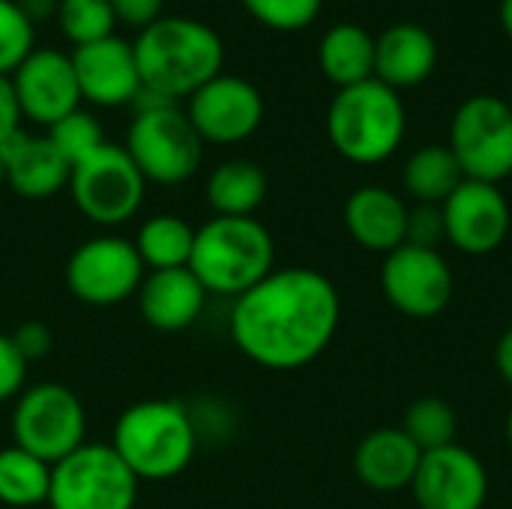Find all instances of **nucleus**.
Wrapping results in <instances>:
<instances>
[{"instance_id": "obj_1", "label": "nucleus", "mask_w": 512, "mask_h": 509, "mask_svg": "<svg viewBox=\"0 0 512 509\" xmlns=\"http://www.w3.org/2000/svg\"><path fill=\"white\" fill-rule=\"evenodd\" d=\"M342 297L312 267H276L234 300L228 333L234 348L261 369L297 372L315 363L336 339Z\"/></svg>"}, {"instance_id": "obj_16", "label": "nucleus", "mask_w": 512, "mask_h": 509, "mask_svg": "<svg viewBox=\"0 0 512 509\" xmlns=\"http://www.w3.org/2000/svg\"><path fill=\"white\" fill-rule=\"evenodd\" d=\"M441 213L447 240L465 255H489L510 234V204L495 183L462 180Z\"/></svg>"}, {"instance_id": "obj_21", "label": "nucleus", "mask_w": 512, "mask_h": 509, "mask_svg": "<svg viewBox=\"0 0 512 509\" xmlns=\"http://www.w3.org/2000/svg\"><path fill=\"white\" fill-rule=\"evenodd\" d=\"M408 207L384 186H360L345 201V228L366 252L390 255L405 243Z\"/></svg>"}, {"instance_id": "obj_3", "label": "nucleus", "mask_w": 512, "mask_h": 509, "mask_svg": "<svg viewBox=\"0 0 512 509\" xmlns=\"http://www.w3.org/2000/svg\"><path fill=\"white\" fill-rule=\"evenodd\" d=\"M189 270L207 294L237 300L276 270V243L255 216H213L195 228Z\"/></svg>"}, {"instance_id": "obj_32", "label": "nucleus", "mask_w": 512, "mask_h": 509, "mask_svg": "<svg viewBox=\"0 0 512 509\" xmlns=\"http://www.w3.org/2000/svg\"><path fill=\"white\" fill-rule=\"evenodd\" d=\"M243 6L258 24L279 33H294L321 15L324 0H243Z\"/></svg>"}, {"instance_id": "obj_11", "label": "nucleus", "mask_w": 512, "mask_h": 509, "mask_svg": "<svg viewBox=\"0 0 512 509\" xmlns=\"http://www.w3.org/2000/svg\"><path fill=\"white\" fill-rule=\"evenodd\" d=\"M147 276V267L132 240L102 231L87 237L66 261V288L84 306L108 309L132 300Z\"/></svg>"}, {"instance_id": "obj_14", "label": "nucleus", "mask_w": 512, "mask_h": 509, "mask_svg": "<svg viewBox=\"0 0 512 509\" xmlns=\"http://www.w3.org/2000/svg\"><path fill=\"white\" fill-rule=\"evenodd\" d=\"M21 117L51 129L57 120L81 108V90L72 57L57 48H33L27 60L9 75Z\"/></svg>"}, {"instance_id": "obj_36", "label": "nucleus", "mask_w": 512, "mask_h": 509, "mask_svg": "<svg viewBox=\"0 0 512 509\" xmlns=\"http://www.w3.org/2000/svg\"><path fill=\"white\" fill-rule=\"evenodd\" d=\"M111 9L120 24L144 30L165 15V0H111Z\"/></svg>"}, {"instance_id": "obj_37", "label": "nucleus", "mask_w": 512, "mask_h": 509, "mask_svg": "<svg viewBox=\"0 0 512 509\" xmlns=\"http://www.w3.org/2000/svg\"><path fill=\"white\" fill-rule=\"evenodd\" d=\"M21 108H18V96H15V87H12V78L9 75H0V147L15 135L21 132Z\"/></svg>"}, {"instance_id": "obj_23", "label": "nucleus", "mask_w": 512, "mask_h": 509, "mask_svg": "<svg viewBox=\"0 0 512 509\" xmlns=\"http://www.w3.org/2000/svg\"><path fill=\"white\" fill-rule=\"evenodd\" d=\"M318 66L339 90L375 78V36L360 24H336L318 45Z\"/></svg>"}, {"instance_id": "obj_34", "label": "nucleus", "mask_w": 512, "mask_h": 509, "mask_svg": "<svg viewBox=\"0 0 512 509\" xmlns=\"http://www.w3.org/2000/svg\"><path fill=\"white\" fill-rule=\"evenodd\" d=\"M27 360L18 354L9 333H0V405L15 402L27 387Z\"/></svg>"}, {"instance_id": "obj_38", "label": "nucleus", "mask_w": 512, "mask_h": 509, "mask_svg": "<svg viewBox=\"0 0 512 509\" xmlns=\"http://www.w3.org/2000/svg\"><path fill=\"white\" fill-rule=\"evenodd\" d=\"M495 366L501 372V378L507 381V387H512V327L498 339V348H495Z\"/></svg>"}, {"instance_id": "obj_15", "label": "nucleus", "mask_w": 512, "mask_h": 509, "mask_svg": "<svg viewBox=\"0 0 512 509\" xmlns=\"http://www.w3.org/2000/svg\"><path fill=\"white\" fill-rule=\"evenodd\" d=\"M411 492L420 509H483L489 498V474L477 453L450 444L423 453Z\"/></svg>"}, {"instance_id": "obj_40", "label": "nucleus", "mask_w": 512, "mask_h": 509, "mask_svg": "<svg viewBox=\"0 0 512 509\" xmlns=\"http://www.w3.org/2000/svg\"><path fill=\"white\" fill-rule=\"evenodd\" d=\"M501 27L512 42V0H501Z\"/></svg>"}, {"instance_id": "obj_26", "label": "nucleus", "mask_w": 512, "mask_h": 509, "mask_svg": "<svg viewBox=\"0 0 512 509\" xmlns=\"http://www.w3.org/2000/svg\"><path fill=\"white\" fill-rule=\"evenodd\" d=\"M132 243H135L147 273L150 270H177V267H189L192 246H195V228L177 213H156L141 222Z\"/></svg>"}, {"instance_id": "obj_39", "label": "nucleus", "mask_w": 512, "mask_h": 509, "mask_svg": "<svg viewBox=\"0 0 512 509\" xmlns=\"http://www.w3.org/2000/svg\"><path fill=\"white\" fill-rule=\"evenodd\" d=\"M18 6L24 9V15H27L33 24H39V21L57 15V0H18Z\"/></svg>"}, {"instance_id": "obj_8", "label": "nucleus", "mask_w": 512, "mask_h": 509, "mask_svg": "<svg viewBox=\"0 0 512 509\" xmlns=\"http://www.w3.org/2000/svg\"><path fill=\"white\" fill-rule=\"evenodd\" d=\"M141 480L111 444H81L51 465V509H135Z\"/></svg>"}, {"instance_id": "obj_7", "label": "nucleus", "mask_w": 512, "mask_h": 509, "mask_svg": "<svg viewBox=\"0 0 512 509\" xmlns=\"http://www.w3.org/2000/svg\"><path fill=\"white\" fill-rule=\"evenodd\" d=\"M69 195L78 213L105 231L132 222L144 204L147 180L120 144H102L96 153L72 165Z\"/></svg>"}, {"instance_id": "obj_24", "label": "nucleus", "mask_w": 512, "mask_h": 509, "mask_svg": "<svg viewBox=\"0 0 512 509\" xmlns=\"http://www.w3.org/2000/svg\"><path fill=\"white\" fill-rule=\"evenodd\" d=\"M204 198L216 216H255L267 198V174L249 159H228L210 171Z\"/></svg>"}, {"instance_id": "obj_2", "label": "nucleus", "mask_w": 512, "mask_h": 509, "mask_svg": "<svg viewBox=\"0 0 512 509\" xmlns=\"http://www.w3.org/2000/svg\"><path fill=\"white\" fill-rule=\"evenodd\" d=\"M144 87L165 99H189L207 81L222 75L225 42L222 36L186 15H162L138 33L132 42Z\"/></svg>"}, {"instance_id": "obj_4", "label": "nucleus", "mask_w": 512, "mask_h": 509, "mask_svg": "<svg viewBox=\"0 0 512 509\" xmlns=\"http://www.w3.org/2000/svg\"><path fill=\"white\" fill-rule=\"evenodd\" d=\"M108 444L141 483H162L192 465L198 429L186 405L174 399H144L117 417Z\"/></svg>"}, {"instance_id": "obj_29", "label": "nucleus", "mask_w": 512, "mask_h": 509, "mask_svg": "<svg viewBox=\"0 0 512 509\" xmlns=\"http://www.w3.org/2000/svg\"><path fill=\"white\" fill-rule=\"evenodd\" d=\"M456 411L444 402V399H417L408 411H405V423L402 432L420 447V453H432L441 447L456 444Z\"/></svg>"}, {"instance_id": "obj_20", "label": "nucleus", "mask_w": 512, "mask_h": 509, "mask_svg": "<svg viewBox=\"0 0 512 509\" xmlns=\"http://www.w3.org/2000/svg\"><path fill=\"white\" fill-rule=\"evenodd\" d=\"M438 66L435 36L414 24L399 21L375 36V78L396 93L420 87Z\"/></svg>"}, {"instance_id": "obj_27", "label": "nucleus", "mask_w": 512, "mask_h": 509, "mask_svg": "<svg viewBox=\"0 0 512 509\" xmlns=\"http://www.w3.org/2000/svg\"><path fill=\"white\" fill-rule=\"evenodd\" d=\"M51 489V465L9 444L0 450V504L12 509L42 507Z\"/></svg>"}, {"instance_id": "obj_22", "label": "nucleus", "mask_w": 512, "mask_h": 509, "mask_svg": "<svg viewBox=\"0 0 512 509\" xmlns=\"http://www.w3.org/2000/svg\"><path fill=\"white\" fill-rule=\"evenodd\" d=\"M420 459V447L402 429H375L360 441L354 471L372 492H402L411 489Z\"/></svg>"}, {"instance_id": "obj_35", "label": "nucleus", "mask_w": 512, "mask_h": 509, "mask_svg": "<svg viewBox=\"0 0 512 509\" xmlns=\"http://www.w3.org/2000/svg\"><path fill=\"white\" fill-rule=\"evenodd\" d=\"M9 336H12L18 354L27 360V366L45 360V357L51 354V348H54V333H51V327L42 324V321H24V324H18L15 333H9Z\"/></svg>"}, {"instance_id": "obj_9", "label": "nucleus", "mask_w": 512, "mask_h": 509, "mask_svg": "<svg viewBox=\"0 0 512 509\" xmlns=\"http://www.w3.org/2000/svg\"><path fill=\"white\" fill-rule=\"evenodd\" d=\"M126 153L147 183L180 186L195 177L204 159V141L177 105L135 111L126 135Z\"/></svg>"}, {"instance_id": "obj_43", "label": "nucleus", "mask_w": 512, "mask_h": 509, "mask_svg": "<svg viewBox=\"0 0 512 509\" xmlns=\"http://www.w3.org/2000/svg\"><path fill=\"white\" fill-rule=\"evenodd\" d=\"M510 105H512V99H510Z\"/></svg>"}, {"instance_id": "obj_31", "label": "nucleus", "mask_w": 512, "mask_h": 509, "mask_svg": "<svg viewBox=\"0 0 512 509\" xmlns=\"http://www.w3.org/2000/svg\"><path fill=\"white\" fill-rule=\"evenodd\" d=\"M36 48V24L18 0H0V75H12Z\"/></svg>"}, {"instance_id": "obj_33", "label": "nucleus", "mask_w": 512, "mask_h": 509, "mask_svg": "<svg viewBox=\"0 0 512 509\" xmlns=\"http://www.w3.org/2000/svg\"><path fill=\"white\" fill-rule=\"evenodd\" d=\"M444 240H447V231H444V213L438 204H417L408 210V225H405L408 246L438 249Z\"/></svg>"}, {"instance_id": "obj_28", "label": "nucleus", "mask_w": 512, "mask_h": 509, "mask_svg": "<svg viewBox=\"0 0 512 509\" xmlns=\"http://www.w3.org/2000/svg\"><path fill=\"white\" fill-rule=\"evenodd\" d=\"M57 27L75 48L114 36L117 18L111 0H57Z\"/></svg>"}, {"instance_id": "obj_18", "label": "nucleus", "mask_w": 512, "mask_h": 509, "mask_svg": "<svg viewBox=\"0 0 512 509\" xmlns=\"http://www.w3.org/2000/svg\"><path fill=\"white\" fill-rule=\"evenodd\" d=\"M0 159L6 186L24 201L54 198L69 186L72 177V165L63 159L48 135H33L21 129L0 147Z\"/></svg>"}, {"instance_id": "obj_41", "label": "nucleus", "mask_w": 512, "mask_h": 509, "mask_svg": "<svg viewBox=\"0 0 512 509\" xmlns=\"http://www.w3.org/2000/svg\"><path fill=\"white\" fill-rule=\"evenodd\" d=\"M507 441H510V450H512V408H510V417H507Z\"/></svg>"}, {"instance_id": "obj_5", "label": "nucleus", "mask_w": 512, "mask_h": 509, "mask_svg": "<svg viewBox=\"0 0 512 509\" xmlns=\"http://www.w3.org/2000/svg\"><path fill=\"white\" fill-rule=\"evenodd\" d=\"M408 114L402 96L378 78L342 87L327 108V138L354 165H381L405 141Z\"/></svg>"}, {"instance_id": "obj_10", "label": "nucleus", "mask_w": 512, "mask_h": 509, "mask_svg": "<svg viewBox=\"0 0 512 509\" xmlns=\"http://www.w3.org/2000/svg\"><path fill=\"white\" fill-rule=\"evenodd\" d=\"M465 180L501 183L512 174V105L501 96H468L450 123L447 144Z\"/></svg>"}, {"instance_id": "obj_6", "label": "nucleus", "mask_w": 512, "mask_h": 509, "mask_svg": "<svg viewBox=\"0 0 512 509\" xmlns=\"http://www.w3.org/2000/svg\"><path fill=\"white\" fill-rule=\"evenodd\" d=\"M9 432L15 447L57 465L87 444V411L78 393L60 381L27 384L12 405Z\"/></svg>"}, {"instance_id": "obj_13", "label": "nucleus", "mask_w": 512, "mask_h": 509, "mask_svg": "<svg viewBox=\"0 0 512 509\" xmlns=\"http://www.w3.org/2000/svg\"><path fill=\"white\" fill-rule=\"evenodd\" d=\"M186 117L204 144H243L264 123V96L252 81L222 72L189 96Z\"/></svg>"}, {"instance_id": "obj_17", "label": "nucleus", "mask_w": 512, "mask_h": 509, "mask_svg": "<svg viewBox=\"0 0 512 509\" xmlns=\"http://www.w3.org/2000/svg\"><path fill=\"white\" fill-rule=\"evenodd\" d=\"M69 57H72L81 99L96 108L132 105L138 90L144 87L132 42L120 39L117 33L108 39L81 45Z\"/></svg>"}, {"instance_id": "obj_12", "label": "nucleus", "mask_w": 512, "mask_h": 509, "mask_svg": "<svg viewBox=\"0 0 512 509\" xmlns=\"http://www.w3.org/2000/svg\"><path fill=\"white\" fill-rule=\"evenodd\" d=\"M381 291L396 312L417 321H429L450 306L456 282L447 258L438 249L402 243L399 249L384 255Z\"/></svg>"}, {"instance_id": "obj_42", "label": "nucleus", "mask_w": 512, "mask_h": 509, "mask_svg": "<svg viewBox=\"0 0 512 509\" xmlns=\"http://www.w3.org/2000/svg\"><path fill=\"white\" fill-rule=\"evenodd\" d=\"M6 186V174H3V159H0V189Z\"/></svg>"}, {"instance_id": "obj_30", "label": "nucleus", "mask_w": 512, "mask_h": 509, "mask_svg": "<svg viewBox=\"0 0 512 509\" xmlns=\"http://www.w3.org/2000/svg\"><path fill=\"white\" fill-rule=\"evenodd\" d=\"M48 138L63 153V159L69 165H78L81 159H87L90 153H96L102 144H108L99 117L90 114V111H84V108H78V111L66 114L63 120H57L48 129Z\"/></svg>"}, {"instance_id": "obj_19", "label": "nucleus", "mask_w": 512, "mask_h": 509, "mask_svg": "<svg viewBox=\"0 0 512 509\" xmlns=\"http://www.w3.org/2000/svg\"><path fill=\"white\" fill-rule=\"evenodd\" d=\"M207 291L195 279L189 267L177 270H150L135 294L138 312L147 327L159 333H183L189 330L204 306H207Z\"/></svg>"}, {"instance_id": "obj_25", "label": "nucleus", "mask_w": 512, "mask_h": 509, "mask_svg": "<svg viewBox=\"0 0 512 509\" xmlns=\"http://www.w3.org/2000/svg\"><path fill=\"white\" fill-rule=\"evenodd\" d=\"M465 180L456 156L450 147L444 144H426L420 150H414L405 162L402 171V183L405 192L417 201V204H444L456 186Z\"/></svg>"}]
</instances>
